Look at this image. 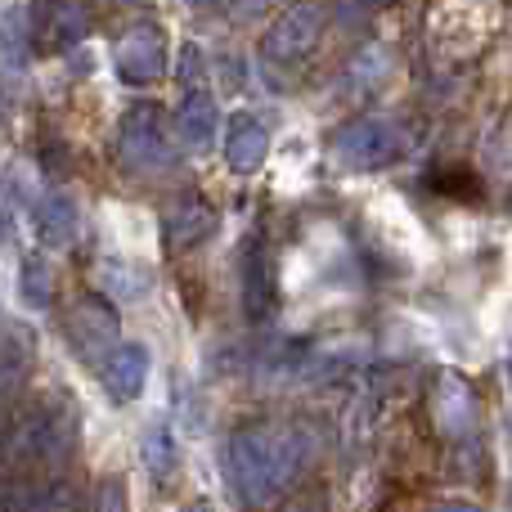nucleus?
<instances>
[{
	"mask_svg": "<svg viewBox=\"0 0 512 512\" xmlns=\"http://www.w3.org/2000/svg\"><path fill=\"white\" fill-rule=\"evenodd\" d=\"M301 459H306V441L292 427L256 423L225 441V472H230L239 499H248V504L279 499L297 477Z\"/></svg>",
	"mask_w": 512,
	"mask_h": 512,
	"instance_id": "nucleus-1",
	"label": "nucleus"
},
{
	"mask_svg": "<svg viewBox=\"0 0 512 512\" xmlns=\"http://www.w3.org/2000/svg\"><path fill=\"white\" fill-rule=\"evenodd\" d=\"M5 459L18 468H63L77 445V414L68 405H36L5 432Z\"/></svg>",
	"mask_w": 512,
	"mask_h": 512,
	"instance_id": "nucleus-2",
	"label": "nucleus"
},
{
	"mask_svg": "<svg viewBox=\"0 0 512 512\" xmlns=\"http://www.w3.org/2000/svg\"><path fill=\"white\" fill-rule=\"evenodd\" d=\"M117 158L135 176H167V171H176L180 162L176 131H171L167 113L158 104L126 108L122 131H117Z\"/></svg>",
	"mask_w": 512,
	"mask_h": 512,
	"instance_id": "nucleus-3",
	"label": "nucleus"
},
{
	"mask_svg": "<svg viewBox=\"0 0 512 512\" xmlns=\"http://www.w3.org/2000/svg\"><path fill=\"white\" fill-rule=\"evenodd\" d=\"M414 149V126L400 117H364V122L346 126L333 144L337 167L346 171H382L400 162Z\"/></svg>",
	"mask_w": 512,
	"mask_h": 512,
	"instance_id": "nucleus-4",
	"label": "nucleus"
},
{
	"mask_svg": "<svg viewBox=\"0 0 512 512\" xmlns=\"http://www.w3.org/2000/svg\"><path fill=\"white\" fill-rule=\"evenodd\" d=\"M113 72L126 86H153V81L167 77V36H162V27H131L113 45Z\"/></svg>",
	"mask_w": 512,
	"mask_h": 512,
	"instance_id": "nucleus-5",
	"label": "nucleus"
},
{
	"mask_svg": "<svg viewBox=\"0 0 512 512\" xmlns=\"http://www.w3.org/2000/svg\"><path fill=\"white\" fill-rule=\"evenodd\" d=\"M32 41L45 50H72L90 36V5L86 0H36V9L27 14Z\"/></svg>",
	"mask_w": 512,
	"mask_h": 512,
	"instance_id": "nucleus-6",
	"label": "nucleus"
},
{
	"mask_svg": "<svg viewBox=\"0 0 512 512\" xmlns=\"http://www.w3.org/2000/svg\"><path fill=\"white\" fill-rule=\"evenodd\" d=\"M63 328H68L72 346H77L86 360H104L108 346L122 337V319H117V310L108 306V301L99 297H77L68 306V315H63Z\"/></svg>",
	"mask_w": 512,
	"mask_h": 512,
	"instance_id": "nucleus-7",
	"label": "nucleus"
},
{
	"mask_svg": "<svg viewBox=\"0 0 512 512\" xmlns=\"http://www.w3.org/2000/svg\"><path fill=\"white\" fill-rule=\"evenodd\" d=\"M319 32H324V5H292L288 14H279V23L265 32V59L274 63H297L301 54L315 50Z\"/></svg>",
	"mask_w": 512,
	"mask_h": 512,
	"instance_id": "nucleus-8",
	"label": "nucleus"
},
{
	"mask_svg": "<svg viewBox=\"0 0 512 512\" xmlns=\"http://www.w3.org/2000/svg\"><path fill=\"white\" fill-rule=\"evenodd\" d=\"M99 378H104V391L117 400V405L140 400V391L149 387V351L117 337V342L108 346V355L99 360Z\"/></svg>",
	"mask_w": 512,
	"mask_h": 512,
	"instance_id": "nucleus-9",
	"label": "nucleus"
},
{
	"mask_svg": "<svg viewBox=\"0 0 512 512\" xmlns=\"http://www.w3.org/2000/svg\"><path fill=\"white\" fill-rule=\"evenodd\" d=\"M265 158H270V126L256 113H234L230 126H225V162H230V171L248 176Z\"/></svg>",
	"mask_w": 512,
	"mask_h": 512,
	"instance_id": "nucleus-10",
	"label": "nucleus"
},
{
	"mask_svg": "<svg viewBox=\"0 0 512 512\" xmlns=\"http://www.w3.org/2000/svg\"><path fill=\"white\" fill-rule=\"evenodd\" d=\"M216 126H221L216 99L207 95V90H189V95L180 99V108H176L171 131H176V140H185L194 153H207L212 149V140H216Z\"/></svg>",
	"mask_w": 512,
	"mask_h": 512,
	"instance_id": "nucleus-11",
	"label": "nucleus"
},
{
	"mask_svg": "<svg viewBox=\"0 0 512 512\" xmlns=\"http://www.w3.org/2000/svg\"><path fill=\"white\" fill-rule=\"evenodd\" d=\"M32 225L36 234H41L45 248H68L72 239H77L81 221H77V207L68 203L63 194H41L32 203Z\"/></svg>",
	"mask_w": 512,
	"mask_h": 512,
	"instance_id": "nucleus-12",
	"label": "nucleus"
},
{
	"mask_svg": "<svg viewBox=\"0 0 512 512\" xmlns=\"http://www.w3.org/2000/svg\"><path fill=\"white\" fill-rule=\"evenodd\" d=\"M216 230V212L207 203H198V198H189V203H180L176 212L167 216V243L171 248H198V243H207Z\"/></svg>",
	"mask_w": 512,
	"mask_h": 512,
	"instance_id": "nucleus-13",
	"label": "nucleus"
},
{
	"mask_svg": "<svg viewBox=\"0 0 512 512\" xmlns=\"http://www.w3.org/2000/svg\"><path fill=\"white\" fill-rule=\"evenodd\" d=\"M274 297V283H270V252L261 243H248L243 248V306H248V319H265Z\"/></svg>",
	"mask_w": 512,
	"mask_h": 512,
	"instance_id": "nucleus-14",
	"label": "nucleus"
},
{
	"mask_svg": "<svg viewBox=\"0 0 512 512\" xmlns=\"http://www.w3.org/2000/svg\"><path fill=\"white\" fill-rule=\"evenodd\" d=\"M104 288L113 292L117 301H135V297H144L149 279H144V270H135L131 261H108L104 265Z\"/></svg>",
	"mask_w": 512,
	"mask_h": 512,
	"instance_id": "nucleus-15",
	"label": "nucleus"
},
{
	"mask_svg": "<svg viewBox=\"0 0 512 512\" xmlns=\"http://www.w3.org/2000/svg\"><path fill=\"white\" fill-rule=\"evenodd\" d=\"M50 292H54V274L45 265L41 252H27L23 256V297L32 306H50Z\"/></svg>",
	"mask_w": 512,
	"mask_h": 512,
	"instance_id": "nucleus-16",
	"label": "nucleus"
},
{
	"mask_svg": "<svg viewBox=\"0 0 512 512\" xmlns=\"http://www.w3.org/2000/svg\"><path fill=\"white\" fill-rule=\"evenodd\" d=\"M27 41H32V27H27V9H9L5 23H0V45H5V54L23 63V59H27Z\"/></svg>",
	"mask_w": 512,
	"mask_h": 512,
	"instance_id": "nucleus-17",
	"label": "nucleus"
},
{
	"mask_svg": "<svg viewBox=\"0 0 512 512\" xmlns=\"http://www.w3.org/2000/svg\"><path fill=\"white\" fill-rule=\"evenodd\" d=\"M144 463H149V472H167L171 468V436L167 432L149 436V445H144Z\"/></svg>",
	"mask_w": 512,
	"mask_h": 512,
	"instance_id": "nucleus-18",
	"label": "nucleus"
},
{
	"mask_svg": "<svg viewBox=\"0 0 512 512\" xmlns=\"http://www.w3.org/2000/svg\"><path fill=\"white\" fill-rule=\"evenodd\" d=\"M14 216H18V207H14V185H5V180H0V225H14Z\"/></svg>",
	"mask_w": 512,
	"mask_h": 512,
	"instance_id": "nucleus-19",
	"label": "nucleus"
},
{
	"mask_svg": "<svg viewBox=\"0 0 512 512\" xmlns=\"http://www.w3.org/2000/svg\"><path fill=\"white\" fill-rule=\"evenodd\" d=\"M189 5H225V0H189Z\"/></svg>",
	"mask_w": 512,
	"mask_h": 512,
	"instance_id": "nucleus-20",
	"label": "nucleus"
}]
</instances>
